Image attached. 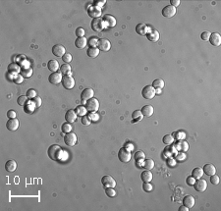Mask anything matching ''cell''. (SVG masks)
Wrapping results in <instances>:
<instances>
[{
	"label": "cell",
	"mask_w": 221,
	"mask_h": 211,
	"mask_svg": "<svg viewBox=\"0 0 221 211\" xmlns=\"http://www.w3.org/2000/svg\"><path fill=\"white\" fill-rule=\"evenodd\" d=\"M180 0H170V4L173 6V7H177V6H179L180 5Z\"/></svg>",
	"instance_id": "58"
},
{
	"label": "cell",
	"mask_w": 221,
	"mask_h": 211,
	"mask_svg": "<svg viewBox=\"0 0 221 211\" xmlns=\"http://www.w3.org/2000/svg\"><path fill=\"white\" fill-rule=\"evenodd\" d=\"M77 140H78L77 135L73 132L66 134L64 137V143L66 145H68V146H74V145L77 143Z\"/></svg>",
	"instance_id": "5"
},
{
	"label": "cell",
	"mask_w": 221,
	"mask_h": 211,
	"mask_svg": "<svg viewBox=\"0 0 221 211\" xmlns=\"http://www.w3.org/2000/svg\"><path fill=\"white\" fill-rule=\"evenodd\" d=\"M152 189H153V187H152V185L150 184L149 182L148 183H144V184L143 185V190L145 191V193H149V191H152Z\"/></svg>",
	"instance_id": "44"
},
{
	"label": "cell",
	"mask_w": 221,
	"mask_h": 211,
	"mask_svg": "<svg viewBox=\"0 0 221 211\" xmlns=\"http://www.w3.org/2000/svg\"><path fill=\"white\" fill-rule=\"evenodd\" d=\"M152 173L150 172V170H147V171H144L142 174H140V179H142L143 182L144 183H148L152 180Z\"/></svg>",
	"instance_id": "29"
},
{
	"label": "cell",
	"mask_w": 221,
	"mask_h": 211,
	"mask_svg": "<svg viewBox=\"0 0 221 211\" xmlns=\"http://www.w3.org/2000/svg\"><path fill=\"white\" fill-rule=\"evenodd\" d=\"M164 81L161 79H156V80H154L153 83H152V87L154 88H162L164 87Z\"/></svg>",
	"instance_id": "37"
},
{
	"label": "cell",
	"mask_w": 221,
	"mask_h": 211,
	"mask_svg": "<svg viewBox=\"0 0 221 211\" xmlns=\"http://www.w3.org/2000/svg\"><path fill=\"white\" fill-rule=\"evenodd\" d=\"M93 3H95L93 5H96V6H97V7L101 8L102 6H104V4L106 3V1H105V0H96V1L93 2Z\"/></svg>",
	"instance_id": "53"
},
{
	"label": "cell",
	"mask_w": 221,
	"mask_h": 211,
	"mask_svg": "<svg viewBox=\"0 0 221 211\" xmlns=\"http://www.w3.org/2000/svg\"><path fill=\"white\" fill-rule=\"evenodd\" d=\"M32 102L35 103V106H36V107L41 106V98H40V97H35L34 100H32Z\"/></svg>",
	"instance_id": "56"
},
{
	"label": "cell",
	"mask_w": 221,
	"mask_h": 211,
	"mask_svg": "<svg viewBox=\"0 0 221 211\" xmlns=\"http://www.w3.org/2000/svg\"><path fill=\"white\" fill-rule=\"evenodd\" d=\"M186 182H187V185L188 186H194V184L196 183V179L193 176H191V177H188L187 178V180H186Z\"/></svg>",
	"instance_id": "52"
},
{
	"label": "cell",
	"mask_w": 221,
	"mask_h": 211,
	"mask_svg": "<svg viewBox=\"0 0 221 211\" xmlns=\"http://www.w3.org/2000/svg\"><path fill=\"white\" fill-rule=\"evenodd\" d=\"M174 139H175L173 138V135H164V137H163L162 142H163L164 144H166V145H171L174 143Z\"/></svg>",
	"instance_id": "35"
},
{
	"label": "cell",
	"mask_w": 221,
	"mask_h": 211,
	"mask_svg": "<svg viewBox=\"0 0 221 211\" xmlns=\"http://www.w3.org/2000/svg\"><path fill=\"white\" fill-rule=\"evenodd\" d=\"M159 32L156 31V30H152V31L148 32V34H147V37H148V39L149 41H152V42H156L158 41L159 39Z\"/></svg>",
	"instance_id": "25"
},
{
	"label": "cell",
	"mask_w": 221,
	"mask_h": 211,
	"mask_svg": "<svg viewBox=\"0 0 221 211\" xmlns=\"http://www.w3.org/2000/svg\"><path fill=\"white\" fill-rule=\"evenodd\" d=\"M6 128L9 131H16L19 128V121L18 119H9L8 122L6 123Z\"/></svg>",
	"instance_id": "22"
},
{
	"label": "cell",
	"mask_w": 221,
	"mask_h": 211,
	"mask_svg": "<svg viewBox=\"0 0 221 211\" xmlns=\"http://www.w3.org/2000/svg\"><path fill=\"white\" fill-rule=\"evenodd\" d=\"M105 194L107 196H109V198H114L116 195V191H114V187H106Z\"/></svg>",
	"instance_id": "43"
},
{
	"label": "cell",
	"mask_w": 221,
	"mask_h": 211,
	"mask_svg": "<svg viewBox=\"0 0 221 211\" xmlns=\"http://www.w3.org/2000/svg\"><path fill=\"white\" fill-rule=\"evenodd\" d=\"M98 39L96 36H92L88 39V44L91 46V47H96L98 44Z\"/></svg>",
	"instance_id": "36"
},
{
	"label": "cell",
	"mask_w": 221,
	"mask_h": 211,
	"mask_svg": "<svg viewBox=\"0 0 221 211\" xmlns=\"http://www.w3.org/2000/svg\"><path fill=\"white\" fill-rule=\"evenodd\" d=\"M62 86L66 90H72L75 87V80L72 76H64L62 79Z\"/></svg>",
	"instance_id": "7"
},
{
	"label": "cell",
	"mask_w": 221,
	"mask_h": 211,
	"mask_svg": "<svg viewBox=\"0 0 221 211\" xmlns=\"http://www.w3.org/2000/svg\"><path fill=\"white\" fill-rule=\"evenodd\" d=\"M72 59H73V57H72V55L70 54V53H65L64 55H63V57H62V60L64 61L65 63H70L72 61Z\"/></svg>",
	"instance_id": "47"
},
{
	"label": "cell",
	"mask_w": 221,
	"mask_h": 211,
	"mask_svg": "<svg viewBox=\"0 0 221 211\" xmlns=\"http://www.w3.org/2000/svg\"><path fill=\"white\" fill-rule=\"evenodd\" d=\"M101 183H102L103 187H115V186H116V181L111 176H108V175L102 177Z\"/></svg>",
	"instance_id": "11"
},
{
	"label": "cell",
	"mask_w": 221,
	"mask_h": 211,
	"mask_svg": "<svg viewBox=\"0 0 221 211\" xmlns=\"http://www.w3.org/2000/svg\"><path fill=\"white\" fill-rule=\"evenodd\" d=\"M61 129H62V132H63V133H66V134L71 133L72 130H73L71 123H64V124L62 125V127H61Z\"/></svg>",
	"instance_id": "39"
},
{
	"label": "cell",
	"mask_w": 221,
	"mask_h": 211,
	"mask_svg": "<svg viewBox=\"0 0 221 211\" xmlns=\"http://www.w3.org/2000/svg\"><path fill=\"white\" fill-rule=\"evenodd\" d=\"M7 116H8L9 119H14V118H16V117H17V113L14 110H9L7 112Z\"/></svg>",
	"instance_id": "55"
},
{
	"label": "cell",
	"mask_w": 221,
	"mask_h": 211,
	"mask_svg": "<svg viewBox=\"0 0 221 211\" xmlns=\"http://www.w3.org/2000/svg\"><path fill=\"white\" fill-rule=\"evenodd\" d=\"M177 154H178L177 159H184V158H185V154H184V153H182V156L180 155V153H177Z\"/></svg>",
	"instance_id": "60"
},
{
	"label": "cell",
	"mask_w": 221,
	"mask_h": 211,
	"mask_svg": "<svg viewBox=\"0 0 221 211\" xmlns=\"http://www.w3.org/2000/svg\"><path fill=\"white\" fill-rule=\"evenodd\" d=\"M72 68L69 64L65 63L62 66H60V73L64 74L65 76H72Z\"/></svg>",
	"instance_id": "28"
},
{
	"label": "cell",
	"mask_w": 221,
	"mask_h": 211,
	"mask_svg": "<svg viewBox=\"0 0 221 211\" xmlns=\"http://www.w3.org/2000/svg\"><path fill=\"white\" fill-rule=\"evenodd\" d=\"M176 14V8L173 7L172 5H168L163 8L162 15L165 18H172Z\"/></svg>",
	"instance_id": "15"
},
{
	"label": "cell",
	"mask_w": 221,
	"mask_h": 211,
	"mask_svg": "<svg viewBox=\"0 0 221 211\" xmlns=\"http://www.w3.org/2000/svg\"><path fill=\"white\" fill-rule=\"evenodd\" d=\"M48 156L55 161H61L62 160V155H63V150L61 147L57 144H53L48 148L47 150Z\"/></svg>",
	"instance_id": "1"
},
{
	"label": "cell",
	"mask_w": 221,
	"mask_h": 211,
	"mask_svg": "<svg viewBox=\"0 0 221 211\" xmlns=\"http://www.w3.org/2000/svg\"><path fill=\"white\" fill-rule=\"evenodd\" d=\"M88 14L90 17L93 19H97L101 16V8L97 7L96 5H92L88 8Z\"/></svg>",
	"instance_id": "9"
},
{
	"label": "cell",
	"mask_w": 221,
	"mask_h": 211,
	"mask_svg": "<svg viewBox=\"0 0 221 211\" xmlns=\"http://www.w3.org/2000/svg\"><path fill=\"white\" fill-rule=\"evenodd\" d=\"M174 147L176 148V150H180L182 152H187L189 150V143L184 139H179Z\"/></svg>",
	"instance_id": "14"
},
{
	"label": "cell",
	"mask_w": 221,
	"mask_h": 211,
	"mask_svg": "<svg viewBox=\"0 0 221 211\" xmlns=\"http://www.w3.org/2000/svg\"><path fill=\"white\" fill-rule=\"evenodd\" d=\"M210 43L213 46H219L221 44V35L218 34V32H213V34L210 35L209 39Z\"/></svg>",
	"instance_id": "19"
},
{
	"label": "cell",
	"mask_w": 221,
	"mask_h": 211,
	"mask_svg": "<svg viewBox=\"0 0 221 211\" xmlns=\"http://www.w3.org/2000/svg\"><path fill=\"white\" fill-rule=\"evenodd\" d=\"M134 158H135V160H137V161L144 160V159L145 158V154L143 151H138V152L135 153Z\"/></svg>",
	"instance_id": "42"
},
{
	"label": "cell",
	"mask_w": 221,
	"mask_h": 211,
	"mask_svg": "<svg viewBox=\"0 0 221 211\" xmlns=\"http://www.w3.org/2000/svg\"><path fill=\"white\" fill-rule=\"evenodd\" d=\"M76 35L77 37H83L84 35V30L83 29V28L81 27H79L76 29Z\"/></svg>",
	"instance_id": "51"
},
{
	"label": "cell",
	"mask_w": 221,
	"mask_h": 211,
	"mask_svg": "<svg viewBox=\"0 0 221 211\" xmlns=\"http://www.w3.org/2000/svg\"><path fill=\"white\" fill-rule=\"evenodd\" d=\"M102 20L105 28H114L116 26V19L112 15H109V14H106V15L103 16Z\"/></svg>",
	"instance_id": "10"
},
{
	"label": "cell",
	"mask_w": 221,
	"mask_h": 211,
	"mask_svg": "<svg viewBox=\"0 0 221 211\" xmlns=\"http://www.w3.org/2000/svg\"><path fill=\"white\" fill-rule=\"evenodd\" d=\"M161 93V88H155V94H160Z\"/></svg>",
	"instance_id": "61"
},
{
	"label": "cell",
	"mask_w": 221,
	"mask_h": 211,
	"mask_svg": "<svg viewBox=\"0 0 221 211\" xmlns=\"http://www.w3.org/2000/svg\"><path fill=\"white\" fill-rule=\"evenodd\" d=\"M193 187H195V190L197 193H204V191H205L206 187H208V183H206L205 180L200 178V179H197V181H196Z\"/></svg>",
	"instance_id": "8"
},
{
	"label": "cell",
	"mask_w": 221,
	"mask_h": 211,
	"mask_svg": "<svg viewBox=\"0 0 221 211\" xmlns=\"http://www.w3.org/2000/svg\"><path fill=\"white\" fill-rule=\"evenodd\" d=\"M91 26H92V31H101L105 28L104 23H103V20L101 18L93 19Z\"/></svg>",
	"instance_id": "6"
},
{
	"label": "cell",
	"mask_w": 221,
	"mask_h": 211,
	"mask_svg": "<svg viewBox=\"0 0 221 211\" xmlns=\"http://www.w3.org/2000/svg\"><path fill=\"white\" fill-rule=\"evenodd\" d=\"M5 169L8 172H14L17 169V162L14 160H8L5 164Z\"/></svg>",
	"instance_id": "31"
},
{
	"label": "cell",
	"mask_w": 221,
	"mask_h": 211,
	"mask_svg": "<svg viewBox=\"0 0 221 211\" xmlns=\"http://www.w3.org/2000/svg\"><path fill=\"white\" fill-rule=\"evenodd\" d=\"M77 117L78 115L76 114V112H75V110L73 109H70L68 110L67 112H66V114H65V120L67 123H73V122H75L77 120Z\"/></svg>",
	"instance_id": "20"
},
{
	"label": "cell",
	"mask_w": 221,
	"mask_h": 211,
	"mask_svg": "<svg viewBox=\"0 0 221 211\" xmlns=\"http://www.w3.org/2000/svg\"><path fill=\"white\" fill-rule=\"evenodd\" d=\"M219 177L217 175H212V176H210V183L212 185H218L219 184Z\"/></svg>",
	"instance_id": "49"
},
{
	"label": "cell",
	"mask_w": 221,
	"mask_h": 211,
	"mask_svg": "<svg viewBox=\"0 0 221 211\" xmlns=\"http://www.w3.org/2000/svg\"><path fill=\"white\" fill-rule=\"evenodd\" d=\"M27 101H28V97L25 96V95L20 96V97L18 98V100H17L18 104H19V105H21V106H24V105L26 104V103H27Z\"/></svg>",
	"instance_id": "45"
},
{
	"label": "cell",
	"mask_w": 221,
	"mask_h": 211,
	"mask_svg": "<svg viewBox=\"0 0 221 211\" xmlns=\"http://www.w3.org/2000/svg\"><path fill=\"white\" fill-rule=\"evenodd\" d=\"M88 116L90 117V119L92 121H97L98 120V115L96 113V112H90Z\"/></svg>",
	"instance_id": "54"
},
{
	"label": "cell",
	"mask_w": 221,
	"mask_h": 211,
	"mask_svg": "<svg viewBox=\"0 0 221 211\" xmlns=\"http://www.w3.org/2000/svg\"><path fill=\"white\" fill-rule=\"evenodd\" d=\"M192 176L194 177L196 180L200 179V178L204 176V170L201 168H200V167H197V168L194 169V170H193Z\"/></svg>",
	"instance_id": "32"
},
{
	"label": "cell",
	"mask_w": 221,
	"mask_h": 211,
	"mask_svg": "<svg viewBox=\"0 0 221 211\" xmlns=\"http://www.w3.org/2000/svg\"><path fill=\"white\" fill-rule=\"evenodd\" d=\"M26 96H27L28 98H35V97H36V92L35 90H32V88H30V90L27 91Z\"/></svg>",
	"instance_id": "48"
},
{
	"label": "cell",
	"mask_w": 221,
	"mask_h": 211,
	"mask_svg": "<svg viewBox=\"0 0 221 211\" xmlns=\"http://www.w3.org/2000/svg\"><path fill=\"white\" fill-rule=\"evenodd\" d=\"M133 122L134 123H136L137 121H140L143 119V114H142V112H140V110H136L134 113H133Z\"/></svg>",
	"instance_id": "38"
},
{
	"label": "cell",
	"mask_w": 221,
	"mask_h": 211,
	"mask_svg": "<svg viewBox=\"0 0 221 211\" xmlns=\"http://www.w3.org/2000/svg\"><path fill=\"white\" fill-rule=\"evenodd\" d=\"M195 203H196L195 198L192 195H186L185 198H183V204H184L188 208H193Z\"/></svg>",
	"instance_id": "21"
},
{
	"label": "cell",
	"mask_w": 221,
	"mask_h": 211,
	"mask_svg": "<svg viewBox=\"0 0 221 211\" xmlns=\"http://www.w3.org/2000/svg\"><path fill=\"white\" fill-rule=\"evenodd\" d=\"M100 50L98 49V47H90L87 51V55L91 58H96L99 55Z\"/></svg>",
	"instance_id": "30"
},
{
	"label": "cell",
	"mask_w": 221,
	"mask_h": 211,
	"mask_svg": "<svg viewBox=\"0 0 221 211\" xmlns=\"http://www.w3.org/2000/svg\"><path fill=\"white\" fill-rule=\"evenodd\" d=\"M179 211H189V208L186 207V206H181V207L179 208Z\"/></svg>",
	"instance_id": "59"
},
{
	"label": "cell",
	"mask_w": 221,
	"mask_h": 211,
	"mask_svg": "<svg viewBox=\"0 0 221 211\" xmlns=\"http://www.w3.org/2000/svg\"><path fill=\"white\" fill-rule=\"evenodd\" d=\"M86 108L90 112H96L99 109V101H98L96 97L91 98L90 100L86 102Z\"/></svg>",
	"instance_id": "3"
},
{
	"label": "cell",
	"mask_w": 221,
	"mask_h": 211,
	"mask_svg": "<svg viewBox=\"0 0 221 211\" xmlns=\"http://www.w3.org/2000/svg\"><path fill=\"white\" fill-rule=\"evenodd\" d=\"M136 31L140 35H147V34L152 31V29H149V27L144 24H138L136 26Z\"/></svg>",
	"instance_id": "13"
},
{
	"label": "cell",
	"mask_w": 221,
	"mask_h": 211,
	"mask_svg": "<svg viewBox=\"0 0 221 211\" xmlns=\"http://www.w3.org/2000/svg\"><path fill=\"white\" fill-rule=\"evenodd\" d=\"M47 67H48L49 71H51L52 73H55L58 71V69H60V65L57 60H50L47 64Z\"/></svg>",
	"instance_id": "26"
},
{
	"label": "cell",
	"mask_w": 221,
	"mask_h": 211,
	"mask_svg": "<svg viewBox=\"0 0 221 211\" xmlns=\"http://www.w3.org/2000/svg\"><path fill=\"white\" fill-rule=\"evenodd\" d=\"M21 75L25 78H30L32 75V68H25L21 71Z\"/></svg>",
	"instance_id": "40"
},
{
	"label": "cell",
	"mask_w": 221,
	"mask_h": 211,
	"mask_svg": "<svg viewBox=\"0 0 221 211\" xmlns=\"http://www.w3.org/2000/svg\"><path fill=\"white\" fill-rule=\"evenodd\" d=\"M91 123H92V120L90 119V117H88V115L83 116V118H82V124L83 125L88 126V125H91Z\"/></svg>",
	"instance_id": "46"
},
{
	"label": "cell",
	"mask_w": 221,
	"mask_h": 211,
	"mask_svg": "<svg viewBox=\"0 0 221 211\" xmlns=\"http://www.w3.org/2000/svg\"><path fill=\"white\" fill-rule=\"evenodd\" d=\"M88 44V39H86L84 36L83 37H77L76 41H75V45H76V47L79 48V49H83L87 46Z\"/></svg>",
	"instance_id": "23"
},
{
	"label": "cell",
	"mask_w": 221,
	"mask_h": 211,
	"mask_svg": "<svg viewBox=\"0 0 221 211\" xmlns=\"http://www.w3.org/2000/svg\"><path fill=\"white\" fill-rule=\"evenodd\" d=\"M23 81H24V77L22 75H16L15 77V83H22Z\"/></svg>",
	"instance_id": "57"
},
{
	"label": "cell",
	"mask_w": 221,
	"mask_h": 211,
	"mask_svg": "<svg viewBox=\"0 0 221 211\" xmlns=\"http://www.w3.org/2000/svg\"><path fill=\"white\" fill-rule=\"evenodd\" d=\"M52 53L56 57H63V55L66 53V49L63 45L61 44H56L52 47Z\"/></svg>",
	"instance_id": "16"
},
{
	"label": "cell",
	"mask_w": 221,
	"mask_h": 211,
	"mask_svg": "<svg viewBox=\"0 0 221 211\" xmlns=\"http://www.w3.org/2000/svg\"><path fill=\"white\" fill-rule=\"evenodd\" d=\"M98 49L100 51H109L111 49V43L108 39H100L98 40Z\"/></svg>",
	"instance_id": "12"
},
{
	"label": "cell",
	"mask_w": 221,
	"mask_h": 211,
	"mask_svg": "<svg viewBox=\"0 0 221 211\" xmlns=\"http://www.w3.org/2000/svg\"><path fill=\"white\" fill-rule=\"evenodd\" d=\"M210 35H211V32H210V31H204V32H203V34H201L200 37H201V39H203V40L206 41V40H208V39H209Z\"/></svg>",
	"instance_id": "50"
},
{
	"label": "cell",
	"mask_w": 221,
	"mask_h": 211,
	"mask_svg": "<svg viewBox=\"0 0 221 211\" xmlns=\"http://www.w3.org/2000/svg\"><path fill=\"white\" fill-rule=\"evenodd\" d=\"M62 79H63L62 74L58 73V72H55V73H52L50 75L49 78H48V81L52 84H58L62 82Z\"/></svg>",
	"instance_id": "17"
},
{
	"label": "cell",
	"mask_w": 221,
	"mask_h": 211,
	"mask_svg": "<svg viewBox=\"0 0 221 211\" xmlns=\"http://www.w3.org/2000/svg\"><path fill=\"white\" fill-rule=\"evenodd\" d=\"M142 95L145 99H152L155 96V88L152 86H147L143 88Z\"/></svg>",
	"instance_id": "4"
},
{
	"label": "cell",
	"mask_w": 221,
	"mask_h": 211,
	"mask_svg": "<svg viewBox=\"0 0 221 211\" xmlns=\"http://www.w3.org/2000/svg\"><path fill=\"white\" fill-rule=\"evenodd\" d=\"M93 95H95V91H93V90H92V88H86V90H84L82 91L81 99L84 102H87L88 100H90L91 98H92Z\"/></svg>",
	"instance_id": "18"
},
{
	"label": "cell",
	"mask_w": 221,
	"mask_h": 211,
	"mask_svg": "<svg viewBox=\"0 0 221 211\" xmlns=\"http://www.w3.org/2000/svg\"><path fill=\"white\" fill-rule=\"evenodd\" d=\"M154 166H155V164H154V161L152 159H147L144 162V168L147 169V170H152V169L154 168Z\"/></svg>",
	"instance_id": "34"
},
{
	"label": "cell",
	"mask_w": 221,
	"mask_h": 211,
	"mask_svg": "<svg viewBox=\"0 0 221 211\" xmlns=\"http://www.w3.org/2000/svg\"><path fill=\"white\" fill-rule=\"evenodd\" d=\"M173 138L176 139H184L186 138V134L184 132H182V131H178V132H175L173 134Z\"/></svg>",
	"instance_id": "41"
},
{
	"label": "cell",
	"mask_w": 221,
	"mask_h": 211,
	"mask_svg": "<svg viewBox=\"0 0 221 211\" xmlns=\"http://www.w3.org/2000/svg\"><path fill=\"white\" fill-rule=\"evenodd\" d=\"M118 158L119 160L124 162V163H128L131 158H132V155H131V152L128 148L126 147H122L119 149V152H118Z\"/></svg>",
	"instance_id": "2"
},
{
	"label": "cell",
	"mask_w": 221,
	"mask_h": 211,
	"mask_svg": "<svg viewBox=\"0 0 221 211\" xmlns=\"http://www.w3.org/2000/svg\"><path fill=\"white\" fill-rule=\"evenodd\" d=\"M203 170H204V173H205V174L208 176H212L216 173V168L212 164H205L203 168Z\"/></svg>",
	"instance_id": "24"
},
{
	"label": "cell",
	"mask_w": 221,
	"mask_h": 211,
	"mask_svg": "<svg viewBox=\"0 0 221 211\" xmlns=\"http://www.w3.org/2000/svg\"><path fill=\"white\" fill-rule=\"evenodd\" d=\"M140 112H142L143 116H144V117H150V116L153 114L154 109H153V107H152V105H145V106H144L143 108H142Z\"/></svg>",
	"instance_id": "27"
},
{
	"label": "cell",
	"mask_w": 221,
	"mask_h": 211,
	"mask_svg": "<svg viewBox=\"0 0 221 211\" xmlns=\"http://www.w3.org/2000/svg\"><path fill=\"white\" fill-rule=\"evenodd\" d=\"M75 112H76V114L78 116H84V115H87L88 113V110L86 108V106H82V105H79L77 106V108L76 110H75Z\"/></svg>",
	"instance_id": "33"
}]
</instances>
